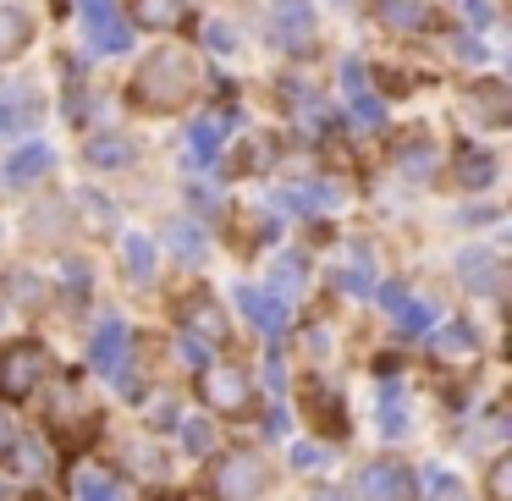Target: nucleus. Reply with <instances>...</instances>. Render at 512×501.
<instances>
[{
    "label": "nucleus",
    "mask_w": 512,
    "mask_h": 501,
    "mask_svg": "<svg viewBox=\"0 0 512 501\" xmlns=\"http://www.w3.org/2000/svg\"><path fill=\"white\" fill-rule=\"evenodd\" d=\"M463 281L474 292H490V287H496V259H490V254H463Z\"/></svg>",
    "instance_id": "6ab92c4d"
},
{
    "label": "nucleus",
    "mask_w": 512,
    "mask_h": 501,
    "mask_svg": "<svg viewBox=\"0 0 512 501\" xmlns=\"http://www.w3.org/2000/svg\"><path fill=\"white\" fill-rule=\"evenodd\" d=\"M89 155H94V166H127V160H133V144H122V138H116V144H105V138H100Z\"/></svg>",
    "instance_id": "cd10ccee"
},
{
    "label": "nucleus",
    "mask_w": 512,
    "mask_h": 501,
    "mask_svg": "<svg viewBox=\"0 0 512 501\" xmlns=\"http://www.w3.org/2000/svg\"><path fill=\"white\" fill-rule=\"evenodd\" d=\"M23 45H28V17L12 12V6H0V56H12Z\"/></svg>",
    "instance_id": "f3484780"
},
{
    "label": "nucleus",
    "mask_w": 512,
    "mask_h": 501,
    "mask_svg": "<svg viewBox=\"0 0 512 501\" xmlns=\"http://www.w3.org/2000/svg\"><path fill=\"white\" fill-rule=\"evenodd\" d=\"M78 501H122V490L105 474H78Z\"/></svg>",
    "instance_id": "a878e982"
},
{
    "label": "nucleus",
    "mask_w": 512,
    "mask_h": 501,
    "mask_svg": "<svg viewBox=\"0 0 512 501\" xmlns=\"http://www.w3.org/2000/svg\"><path fill=\"white\" fill-rule=\"evenodd\" d=\"M149 424H155V430L177 424V408H171V397H155V408H149Z\"/></svg>",
    "instance_id": "72a5a7b5"
},
{
    "label": "nucleus",
    "mask_w": 512,
    "mask_h": 501,
    "mask_svg": "<svg viewBox=\"0 0 512 501\" xmlns=\"http://www.w3.org/2000/svg\"><path fill=\"white\" fill-rule=\"evenodd\" d=\"M193 94H199V72L182 50H155L133 78V100L144 111H182Z\"/></svg>",
    "instance_id": "f257e3e1"
},
{
    "label": "nucleus",
    "mask_w": 512,
    "mask_h": 501,
    "mask_svg": "<svg viewBox=\"0 0 512 501\" xmlns=\"http://www.w3.org/2000/svg\"><path fill=\"white\" fill-rule=\"evenodd\" d=\"M122 254H127V265H133V276H149V270H155V243H149V237L127 232L122 237Z\"/></svg>",
    "instance_id": "aec40b11"
},
{
    "label": "nucleus",
    "mask_w": 512,
    "mask_h": 501,
    "mask_svg": "<svg viewBox=\"0 0 512 501\" xmlns=\"http://www.w3.org/2000/svg\"><path fill=\"white\" fill-rule=\"evenodd\" d=\"M72 424H89V402H83L78 386H61L56 402H50V430H56V435H72Z\"/></svg>",
    "instance_id": "f8f14e48"
},
{
    "label": "nucleus",
    "mask_w": 512,
    "mask_h": 501,
    "mask_svg": "<svg viewBox=\"0 0 512 501\" xmlns=\"http://www.w3.org/2000/svg\"><path fill=\"white\" fill-rule=\"evenodd\" d=\"M0 105H6V116H12V127H23V122H34V116H39V105L28 100V94L17 89V83H12V89H0Z\"/></svg>",
    "instance_id": "393cba45"
},
{
    "label": "nucleus",
    "mask_w": 512,
    "mask_h": 501,
    "mask_svg": "<svg viewBox=\"0 0 512 501\" xmlns=\"http://www.w3.org/2000/svg\"><path fill=\"white\" fill-rule=\"evenodd\" d=\"M490 177H496V166H490V155H479V149L468 155V149H463V160H457V182H463V188H485Z\"/></svg>",
    "instance_id": "a211bd4d"
},
{
    "label": "nucleus",
    "mask_w": 512,
    "mask_h": 501,
    "mask_svg": "<svg viewBox=\"0 0 512 501\" xmlns=\"http://www.w3.org/2000/svg\"><path fill=\"white\" fill-rule=\"evenodd\" d=\"M380 424H386L391 435L402 430V391H397V386H386V402H380Z\"/></svg>",
    "instance_id": "c756f323"
},
{
    "label": "nucleus",
    "mask_w": 512,
    "mask_h": 501,
    "mask_svg": "<svg viewBox=\"0 0 512 501\" xmlns=\"http://www.w3.org/2000/svg\"><path fill=\"white\" fill-rule=\"evenodd\" d=\"M353 111H358V122H369V127H375V122H380V105H375V100H369V94H358V105H353Z\"/></svg>",
    "instance_id": "c9c22d12"
},
{
    "label": "nucleus",
    "mask_w": 512,
    "mask_h": 501,
    "mask_svg": "<svg viewBox=\"0 0 512 501\" xmlns=\"http://www.w3.org/2000/svg\"><path fill=\"white\" fill-rule=\"evenodd\" d=\"M490 501H507V457L490 468Z\"/></svg>",
    "instance_id": "f704fd0d"
},
{
    "label": "nucleus",
    "mask_w": 512,
    "mask_h": 501,
    "mask_svg": "<svg viewBox=\"0 0 512 501\" xmlns=\"http://www.w3.org/2000/svg\"><path fill=\"white\" fill-rule=\"evenodd\" d=\"M424 485H430V496H435V501H457V490H463L452 474H424Z\"/></svg>",
    "instance_id": "2f4dec72"
},
{
    "label": "nucleus",
    "mask_w": 512,
    "mask_h": 501,
    "mask_svg": "<svg viewBox=\"0 0 512 501\" xmlns=\"http://www.w3.org/2000/svg\"><path fill=\"white\" fill-rule=\"evenodd\" d=\"M265 166H270V144L259 138V144L243 149V171H265Z\"/></svg>",
    "instance_id": "473e14b6"
},
{
    "label": "nucleus",
    "mask_w": 512,
    "mask_h": 501,
    "mask_svg": "<svg viewBox=\"0 0 512 501\" xmlns=\"http://www.w3.org/2000/svg\"><path fill=\"white\" fill-rule=\"evenodd\" d=\"M215 149H221V122H199L188 133V155L193 160H215Z\"/></svg>",
    "instance_id": "412c9836"
},
{
    "label": "nucleus",
    "mask_w": 512,
    "mask_h": 501,
    "mask_svg": "<svg viewBox=\"0 0 512 501\" xmlns=\"http://www.w3.org/2000/svg\"><path fill=\"white\" fill-rule=\"evenodd\" d=\"M463 111L474 116V122H485V127H501L512 116V100H507V89H501L496 78H485V83H474V89H468Z\"/></svg>",
    "instance_id": "6e6552de"
},
{
    "label": "nucleus",
    "mask_w": 512,
    "mask_h": 501,
    "mask_svg": "<svg viewBox=\"0 0 512 501\" xmlns=\"http://www.w3.org/2000/svg\"><path fill=\"white\" fill-rule=\"evenodd\" d=\"M380 303H386V309L397 314V320L408 325V331H430V320H435V309H430V303H413L402 287H380Z\"/></svg>",
    "instance_id": "4468645a"
},
{
    "label": "nucleus",
    "mask_w": 512,
    "mask_h": 501,
    "mask_svg": "<svg viewBox=\"0 0 512 501\" xmlns=\"http://www.w3.org/2000/svg\"><path fill=\"white\" fill-rule=\"evenodd\" d=\"M45 375H50V358H45V347H39V342L0 347V397H6V402H23Z\"/></svg>",
    "instance_id": "f03ea898"
},
{
    "label": "nucleus",
    "mask_w": 512,
    "mask_h": 501,
    "mask_svg": "<svg viewBox=\"0 0 512 501\" xmlns=\"http://www.w3.org/2000/svg\"><path fill=\"white\" fill-rule=\"evenodd\" d=\"M182 441H188V452H210V446H215V430H210L204 419H188V424H182Z\"/></svg>",
    "instance_id": "c85d7f7f"
},
{
    "label": "nucleus",
    "mask_w": 512,
    "mask_h": 501,
    "mask_svg": "<svg viewBox=\"0 0 512 501\" xmlns=\"http://www.w3.org/2000/svg\"><path fill=\"white\" fill-rule=\"evenodd\" d=\"M303 397H309V419L320 424V435H347V413H342V397L320 386V380H303Z\"/></svg>",
    "instance_id": "9d476101"
},
{
    "label": "nucleus",
    "mask_w": 512,
    "mask_h": 501,
    "mask_svg": "<svg viewBox=\"0 0 512 501\" xmlns=\"http://www.w3.org/2000/svg\"><path fill=\"white\" fill-rule=\"evenodd\" d=\"M94 369H105L111 380L127 386V325L122 320H105L94 331Z\"/></svg>",
    "instance_id": "0eeeda50"
},
{
    "label": "nucleus",
    "mask_w": 512,
    "mask_h": 501,
    "mask_svg": "<svg viewBox=\"0 0 512 501\" xmlns=\"http://www.w3.org/2000/svg\"><path fill=\"white\" fill-rule=\"evenodd\" d=\"M50 171V149L45 144H28V149H17L12 160H6V182H34V177H45Z\"/></svg>",
    "instance_id": "dca6fc26"
},
{
    "label": "nucleus",
    "mask_w": 512,
    "mask_h": 501,
    "mask_svg": "<svg viewBox=\"0 0 512 501\" xmlns=\"http://www.w3.org/2000/svg\"><path fill=\"white\" fill-rule=\"evenodd\" d=\"M12 446H17V430H12V419H6V413H0V457L12 452Z\"/></svg>",
    "instance_id": "e433bc0d"
},
{
    "label": "nucleus",
    "mask_w": 512,
    "mask_h": 501,
    "mask_svg": "<svg viewBox=\"0 0 512 501\" xmlns=\"http://www.w3.org/2000/svg\"><path fill=\"white\" fill-rule=\"evenodd\" d=\"M199 397L210 402L215 413H248V402H254V380H248L243 364H204L199 369Z\"/></svg>",
    "instance_id": "7ed1b4c3"
},
{
    "label": "nucleus",
    "mask_w": 512,
    "mask_h": 501,
    "mask_svg": "<svg viewBox=\"0 0 512 501\" xmlns=\"http://www.w3.org/2000/svg\"><path fill=\"white\" fill-rule=\"evenodd\" d=\"M78 12H83V28H89V45L94 50H127V39H133V34H127V23L116 17L111 0H83Z\"/></svg>",
    "instance_id": "423d86ee"
},
{
    "label": "nucleus",
    "mask_w": 512,
    "mask_h": 501,
    "mask_svg": "<svg viewBox=\"0 0 512 501\" xmlns=\"http://www.w3.org/2000/svg\"><path fill=\"white\" fill-rule=\"evenodd\" d=\"M435 353H474V331H468V325H446V331L435 336Z\"/></svg>",
    "instance_id": "bb28decb"
},
{
    "label": "nucleus",
    "mask_w": 512,
    "mask_h": 501,
    "mask_svg": "<svg viewBox=\"0 0 512 501\" xmlns=\"http://www.w3.org/2000/svg\"><path fill=\"white\" fill-rule=\"evenodd\" d=\"M413 144H402V171L408 177H430V144H424V133H408Z\"/></svg>",
    "instance_id": "b1692460"
},
{
    "label": "nucleus",
    "mask_w": 512,
    "mask_h": 501,
    "mask_svg": "<svg viewBox=\"0 0 512 501\" xmlns=\"http://www.w3.org/2000/svg\"><path fill=\"white\" fill-rule=\"evenodd\" d=\"M166 243L177 248L182 259H199V254H204V237H199V226H188V221L166 226Z\"/></svg>",
    "instance_id": "4be33fe9"
},
{
    "label": "nucleus",
    "mask_w": 512,
    "mask_h": 501,
    "mask_svg": "<svg viewBox=\"0 0 512 501\" xmlns=\"http://www.w3.org/2000/svg\"><path fill=\"white\" fill-rule=\"evenodd\" d=\"M276 23L281 28H298V39H309L314 17H309V6H303V0H276Z\"/></svg>",
    "instance_id": "5701e85b"
},
{
    "label": "nucleus",
    "mask_w": 512,
    "mask_h": 501,
    "mask_svg": "<svg viewBox=\"0 0 512 501\" xmlns=\"http://www.w3.org/2000/svg\"><path fill=\"white\" fill-rule=\"evenodd\" d=\"M237 303H243V314H248V320H254L265 336H281V331H287V309H281V303L270 298V292L243 287V292H237Z\"/></svg>",
    "instance_id": "9b49d317"
},
{
    "label": "nucleus",
    "mask_w": 512,
    "mask_h": 501,
    "mask_svg": "<svg viewBox=\"0 0 512 501\" xmlns=\"http://www.w3.org/2000/svg\"><path fill=\"white\" fill-rule=\"evenodd\" d=\"M358 501H419V479L413 468H402L397 457H380V463H364L358 474Z\"/></svg>",
    "instance_id": "39448f33"
},
{
    "label": "nucleus",
    "mask_w": 512,
    "mask_h": 501,
    "mask_svg": "<svg viewBox=\"0 0 512 501\" xmlns=\"http://www.w3.org/2000/svg\"><path fill=\"white\" fill-rule=\"evenodd\" d=\"M314 501H347V496H342V490H320Z\"/></svg>",
    "instance_id": "58836bf2"
},
{
    "label": "nucleus",
    "mask_w": 512,
    "mask_h": 501,
    "mask_svg": "<svg viewBox=\"0 0 512 501\" xmlns=\"http://www.w3.org/2000/svg\"><path fill=\"white\" fill-rule=\"evenodd\" d=\"M463 12L474 17V23H490V6H485V0H463Z\"/></svg>",
    "instance_id": "4c0bfd02"
},
{
    "label": "nucleus",
    "mask_w": 512,
    "mask_h": 501,
    "mask_svg": "<svg viewBox=\"0 0 512 501\" xmlns=\"http://www.w3.org/2000/svg\"><path fill=\"white\" fill-rule=\"evenodd\" d=\"M127 12H133V23L160 28V34L188 28V0H127Z\"/></svg>",
    "instance_id": "1a4fd4ad"
},
{
    "label": "nucleus",
    "mask_w": 512,
    "mask_h": 501,
    "mask_svg": "<svg viewBox=\"0 0 512 501\" xmlns=\"http://www.w3.org/2000/svg\"><path fill=\"white\" fill-rule=\"evenodd\" d=\"M160 501H177V496H160Z\"/></svg>",
    "instance_id": "ea45409f"
},
{
    "label": "nucleus",
    "mask_w": 512,
    "mask_h": 501,
    "mask_svg": "<svg viewBox=\"0 0 512 501\" xmlns=\"http://www.w3.org/2000/svg\"><path fill=\"white\" fill-rule=\"evenodd\" d=\"M375 12H380V23H386V28H402V34L430 23V6H424V0H380Z\"/></svg>",
    "instance_id": "2eb2a0df"
},
{
    "label": "nucleus",
    "mask_w": 512,
    "mask_h": 501,
    "mask_svg": "<svg viewBox=\"0 0 512 501\" xmlns=\"http://www.w3.org/2000/svg\"><path fill=\"white\" fill-rule=\"evenodd\" d=\"M265 463H259L254 452H226V457H215V468H210V485L221 490L226 501H254L259 490H265Z\"/></svg>",
    "instance_id": "20e7f679"
},
{
    "label": "nucleus",
    "mask_w": 512,
    "mask_h": 501,
    "mask_svg": "<svg viewBox=\"0 0 512 501\" xmlns=\"http://www.w3.org/2000/svg\"><path fill=\"white\" fill-rule=\"evenodd\" d=\"M276 287L281 292H287V287L298 292L303 287V259H281V265H276Z\"/></svg>",
    "instance_id": "7c9ffc66"
},
{
    "label": "nucleus",
    "mask_w": 512,
    "mask_h": 501,
    "mask_svg": "<svg viewBox=\"0 0 512 501\" xmlns=\"http://www.w3.org/2000/svg\"><path fill=\"white\" fill-rule=\"evenodd\" d=\"M182 320H188L193 331H204L210 342H226V320H221V309H215V298H210V292H204V298L193 292V298L182 303Z\"/></svg>",
    "instance_id": "ddd939ff"
}]
</instances>
